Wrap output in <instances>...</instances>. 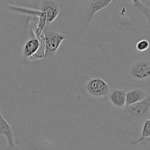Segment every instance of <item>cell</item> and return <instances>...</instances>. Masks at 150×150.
I'll list each match as a JSON object with an SVG mask.
<instances>
[{"instance_id": "obj_1", "label": "cell", "mask_w": 150, "mask_h": 150, "mask_svg": "<svg viewBox=\"0 0 150 150\" xmlns=\"http://www.w3.org/2000/svg\"><path fill=\"white\" fill-rule=\"evenodd\" d=\"M123 113L127 118L132 120H141L146 119L150 115V95L142 101L125 106Z\"/></svg>"}, {"instance_id": "obj_2", "label": "cell", "mask_w": 150, "mask_h": 150, "mask_svg": "<svg viewBox=\"0 0 150 150\" xmlns=\"http://www.w3.org/2000/svg\"><path fill=\"white\" fill-rule=\"evenodd\" d=\"M86 92L93 98H102L107 96L110 93V86L108 83L102 78H93L86 84Z\"/></svg>"}, {"instance_id": "obj_3", "label": "cell", "mask_w": 150, "mask_h": 150, "mask_svg": "<svg viewBox=\"0 0 150 150\" xmlns=\"http://www.w3.org/2000/svg\"><path fill=\"white\" fill-rule=\"evenodd\" d=\"M43 36L46 56L55 54L66 38L65 35L52 30L44 31Z\"/></svg>"}, {"instance_id": "obj_4", "label": "cell", "mask_w": 150, "mask_h": 150, "mask_svg": "<svg viewBox=\"0 0 150 150\" xmlns=\"http://www.w3.org/2000/svg\"><path fill=\"white\" fill-rule=\"evenodd\" d=\"M130 74L133 79L144 80L150 78V61L142 60L133 64L130 69Z\"/></svg>"}, {"instance_id": "obj_5", "label": "cell", "mask_w": 150, "mask_h": 150, "mask_svg": "<svg viewBox=\"0 0 150 150\" xmlns=\"http://www.w3.org/2000/svg\"><path fill=\"white\" fill-rule=\"evenodd\" d=\"M111 1H112L111 0H96V1H92L90 3V5H89V13L83 20L84 26L88 27L92 23L96 13L102 10L103 9L108 7L111 4Z\"/></svg>"}, {"instance_id": "obj_6", "label": "cell", "mask_w": 150, "mask_h": 150, "mask_svg": "<svg viewBox=\"0 0 150 150\" xmlns=\"http://www.w3.org/2000/svg\"><path fill=\"white\" fill-rule=\"evenodd\" d=\"M41 10L45 13L47 23H50L54 21L59 14L60 7L59 3L55 1H43L41 6Z\"/></svg>"}, {"instance_id": "obj_7", "label": "cell", "mask_w": 150, "mask_h": 150, "mask_svg": "<svg viewBox=\"0 0 150 150\" xmlns=\"http://www.w3.org/2000/svg\"><path fill=\"white\" fill-rule=\"evenodd\" d=\"M0 135H2L7 139L8 146L12 149H17L13 139V132L12 127L8 122L4 119L0 111Z\"/></svg>"}, {"instance_id": "obj_8", "label": "cell", "mask_w": 150, "mask_h": 150, "mask_svg": "<svg viewBox=\"0 0 150 150\" xmlns=\"http://www.w3.org/2000/svg\"><path fill=\"white\" fill-rule=\"evenodd\" d=\"M126 95L127 92L122 89H114L110 95V101L117 108H122L126 106Z\"/></svg>"}, {"instance_id": "obj_9", "label": "cell", "mask_w": 150, "mask_h": 150, "mask_svg": "<svg viewBox=\"0 0 150 150\" xmlns=\"http://www.w3.org/2000/svg\"><path fill=\"white\" fill-rule=\"evenodd\" d=\"M147 97L144 92L142 89H133L131 90L128 91L126 95V106L133 105L135 103L142 101Z\"/></svg>"}, {"instance_id": "obj_10", "label": "cell", "mask_w": 150, "mask_h": 150, "mask_svg": "<svg viewBox=\"0 0 150 150\" xmlns=\"http://www.w3.org/2000/svg\"><path fill=\"white\" fill-rule=\"evenodd\" d=\"M148 139H150V118L146 119L144 122L141 136L139 139H136V141H133L131 142V145H136L140 143V142Z\"/></svg>"}, {"instance_id": "obj_11", "label": "cell", "mask_w": 150, "mask_h": 150, "mask_svg": "<svg viewBox=\"0 0 150 150\" xmlns=\"http://www.w3.org/2000/svg\"><path fill=\"white\" fill-rule=\"evenodd\" d=\"M150 47V43L147 40H141L138 41V42L136 45V48L138 51L140 52H143V51H146L149 49Z\"/></svg>"}]
</instances>
